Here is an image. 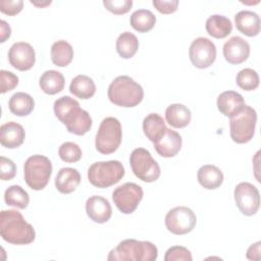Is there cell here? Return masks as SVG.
<instances>
[{"label": "cell", "instance_id": "cell-37", "mask_svg": "<svg viewBox=\"0 0 261 261\" xmlns=\"http://www.w3.org/2000/svg\"><path fill=\"white\" fill-rule=\"evenodd\" d=\"M16 174L15 163L4 156L0 157V177L2 180H10Z\"/></svg>", "mask_w": 261, "mask_h": 261}, {"label": "cell", "instance_id": "cell-31", "mask_svg": "<svg viewBox=\"0 0 261 261\" xmlns=\"http://www.w3.org/2000/svg\"><path fill=\"white\" fill-rule=\"evenodd\" d=\"M130 25L139 33H147L156 23V16L148 9H139L132 13L129 18Z\"/></svg>", "mask_w": 261, "mask_h": 261}, {"label": "cell", "instance_id": "cell-32", "mask_svg": "<svg viewBox=\"0 0 261 261\" xmlns=\"http://www.w3.org/2000/svg\"><path fill=\"white\" fill-rule=\"evenodd\" d=\"M4 200L8 206H13L18 209H25L30 202L29 194L20 186L12 185L6 189Z\"/></svg>", "mask_w": 261, "mask_h": 261}, {"label": "cell", "instance_id": "cell-15", "mask_svg": "<svg viewBox=\"0 0 261 261\" xmlns=\"http://www.w3.org/2000/svg\"><path fill=\"white\" fill-rule=\"evenodd\" d=\"M222 51L228 63L240 64L248 59L250 55V45L242 37L233 36L224 43Z\"/></svg>", "mask_w": 261, "mask_h": 261}, {"label": "cell", "instance_id": "cell-6", "mask_svg": "<svg viewBox=\"0 0 261 261\" xmlns=\"http://www.w3.org/2000/svg\"><path fill=\"white\" fill-rule=\"evenodd\" d=\"M52 164L48 157L33 155L29 157L23 166V175L27 185L35 191L43 190L50 180Z\"/></svg>", "mask_w": 261, "mask_h": 261}, {"label": "cell", "instance_id": "cell-39", "mask_svg": "<svg viewBox=\"0 0 261 261\" xmlns=\"http://www.w3.org/2000/svg\"><path fill=\"white\" fill-rule=\"evenodd\" d=\"M23 1L22 0H1L0 1V11L4 14L13 16L22 10Z\"/></svg>", "mask_w": 261, "mask_h": 261}, {"label": "cell", "instance_id": "cell-33", "mask_svg": "<svg viewBox=\"0 0 261 261\" xmlns=\"http://www.w3.org/2000/svg\"><path fill=\"white\" fill-rule=\"evenodd\" d=\"M237 85L245 91H253L259 86V75L252 68H244L240 70L236 76Z\"/></svg>", "mask_w": 261, "mask_h": 261}, {"label": "cell", "instance_id": "cell-28", "mask_svg": "<svg viewBox=\"0 0 261 261\" xmlns=\"http://www.w3.org/2000/svg\"><path fill=\"white\" fill-rule=\"evenodd\" d=\"M8 107L14 115L27 116L34 110L35 101L31 95L23 92H17L10 97Z\"/></svg>", "mask_w": 261, "mask_h": 261}, {"label": "cell", "instance_id": "cell-36", "mask_svg": "<svg viewBox=\"0 0 261 261\" xmlns=\"http://www.w3.org/2000/svg\"><path fill=\"white\" fill-rule=\"evenodd\" d=\"M103 5L110 12L120 15L128 12L133 6L132 0H104Z\"/></svg>", "mask_w": 261, "mask_h": 261}, {"label": "cell", "instance_id": "cell-9", "mask_svg": "<svg viewBox=\"0 0 261 261\" xmlns=\"http://www.w3.org/2000/svg\"><path fill=\"white\" fill-rule=\"evenodd\" d=\"M134 174L145 182H153L160 176V166L151 153L144 148H136L129 156Z\"/></svg>", "mask_w": 261, "mask_h": 261}, {"label": "cell", "instance_id": "cell-12", "mask_svg": "<svg viewBox=\"0 0 261 261\" xmlns=\"http://www.w3.org/2000/svg\"><path fill=\"white\" fill-rule=\"evenodd\" d=\"M234 201L239 210L247 216L257 213L260 207V194L258 189L247 181L240 182L234 188Z\"/></svg>", "mask_w": 261, "mask_h": 261}, {"label": "cell", "instance_id": "cell-21", "mask_svg": "<svg viewBox=\"0 0 261 261\" xmlns=\"http://www.w3.org/2000/svg\"><path fill=\"white\" fill-rule=\"evenodd\" d=\"M81 184V174L75 168L63 167L55 177V187L62 194H70Z\"/></svg>", "mask_w": 261, "mask_h": 261}, {"label": "cell", "instance_id": "cell-43", "mask_svg": "<svg viewBox=\"0 0 261 261\" xmlns=\"http://www.w3.org/2000/svg\"><path fill=\"white\" fill-rule=\"evenodd\" d=\"M31 3L37 7H46L51 4V1H44V2H37V1H31Z\"/></svg>", "mask_w": 261, "mask_h": 261}, {"label": "cell", "instance_id": "cell-14", "mask_svg": "<svg viewBox=\"0 0 261 261\" xmlns=\"http://www.w3.org/2000/svg\"><path fill=\"white\" fill-rule=\"evenodd\" d=\"M8 60L10 65L17 70L25 71L34 66L36 62V53L29 43L17 42L9 49Z\"/></svg>", "mask_w": 261, "mask_h": 261}, {"label": "cell", "instance_id": "cell-16", "mask_svg": "<svg viewBox=\"0 0 261 261\" xmlns=\"http://www.w3.org/2000/svg\"><path fill=\"white\" fill-rule=\"evenodd\" d=\"M86 212L94 222L105 223L112 215V208L108 200L95 195L88 198L86 202Z\"/></svg>", "mask_w": 261, "mask_h": 261}, {"label": "cell", "instance_id": "cell-41", "mask_svg": "<svg viewBox=\"0 0 261 261\" xmlns=\"http://www.w3.org/2000/svg\"><path fill=\"white\" fill-rule=\"evenodd\" d=\"M260 247H261V242H257L255 244H252L248 250L246 257L249 260H260L261 255H260Z\"/></svg>", "mask_w": 261, "mask_h": 261}, {"label": "cell", "instance_id": "cell-2", "mask_svg": "<svg viewBox=\"0 0 261 261\" xmlns=\"http://www.w3.org/2000/svg\"><path fill=\"white\" fill-rule=\"evenodd\" d=\"M0 234L9 244L28 245L34 242L36 231L32 224L17 210H2L0 213Z\"/></svg>", "mask_w": 261, "mask_h": 261}, {"label": "cell", "instance_id": "cell-25", "mask_svg": "<svg viewBox=\"0 0 261 261\" xmlns=\"http://www.w3.org/2000/svg\"><path fill=\"white\" fill-rule=\"evenodd\" d=\"M205 28L211 37L216 39H223L231 33L232 23L230 19L224 15L213 14L207 18Z\"/></svg>", "mask_w": 261, "mask_h": 261}, {"label": "cell", "instance_id": "cell-40", "mask_svg": "<svg viewBox=\"0 0 261 261\" xmlns=\"http://www.w3.org/2000/svg\"><path fill=\"white\" fill-rule=\"evenodd\" d=\"M154 7L163 14H169L176 11L178 6L177 0H153Z\"/></svg>", "mask_w": 261, "mask_h": 261}, {"label": "cell", "instance_id": "cell-1", "mask_svg": "<svg viewBox=\"0 0 261 261\" xmlns=\"http://www.w3.org/2000/svg\"><path fill=\"white\" fill-rule=\"evenodd\" d=\"M54 113L56 117L66 126L67 130L77 136H84L92 127L90 114L80 107L76 100L69 96L58 98L54 102Z\"/></svg>", "mask_w": 261, "mask_h": 261}, {"label": "cell", "instance_id": "cell-5", "mask_svg": "<svg viewBox=\"0 0 261 261\" xmlns=\"http://www.w3.org/2000/svg\"><path fill=\"white\" fill-rule=\"evenodd\" d=\"M124 167L118 160L99 161L88 169V179L96 188H108L117 184L124 176Z\"/></svg>", "mask_w": 261, "mask_h": 261}, {"label": "cell", "instance_id": "cell-17", "mask_svg": "<svg viewBox=\"0 0 261 261\" xmlns=\"http://www.w3.org/2000/svg\"><path fill=\"white\" fill-rule=\"evenodd\" d=\"M181 143L182 140L180 135L171 128H167L163 137L154 143V148L160 156L170 158L180 151Z\"/></svg>", "mask_w": 261, "mask_h": 261}, {"label": "cell", "instance_id": "cell-23", "mask_svg": "<svg viewBox=\"0 0 261 261\" xmlns=\"http://www.w3.org/2000/svg\"><path fill=\"white\" fill-rule=\"evenodd\" d=\"M166 129L163 117L157 113H150L143 120L144 134L153 144L163 137Z\"/></svg>", "mask_w": 261, "mask_h": 261}, {"label": "cell", "instance_id": "cell-10", "mask_svg": "<svg viewBox=\"0 0 261 261\" xmlns=\"http://www.w3.org/2000/svg\"><path fill=\"white\" fill-rule=\"evenodd\" d=\"M143 189L135 182H125L112 193V200L117 209L123 214H132L143 199Z\"/></svg>", "mask_w": 261, "mask_h": 261}, {"label": "cell", "instance_id": "cell-30", "mask_svg": "<svg viewBox=\"0 0 261 261\" xmlns=\"http://www.w3.org/2000/svg\"><path fill=\"white\" fill-rule=\"evenodd\" d=\"M138 38L130 32H123L116 40V51L124 59L132 58L138 51Z\"/></svg>", "mask_w": 261, "mask_h": 261}, {"label": "cell", "instance_id": "cell-22", "mask_svg": "<svg viewBox=\"0 0 261 261\" xmlns=\"http://www.w3.org/2000/svg\"><path fill=\"white\" fill-rule=\"evenodd\" d=\"M197 178L199 184L206 190H215L223 182V173L215 165L205 164L198 169Z\"/></svg>", "mask_w": 261, "mask_h": 261}, {"label": "cell", "instance_id": "cell-4", "mask_svg": "<svg viewBox=\"0 0 261 261\" xmlns=\"http://www.w3.org/2000/svg\"><path fill=\"white\" fill-rule=\"evenodd\" d=\"M158 257L157 247L148 241L126 239L109 252L107 260L154 261Z\"/></svg>", "mask_w": 261, "mask_h": 261}, {"label": "cell", "instance_id": "cell-11", "mask_svg": "<svg viewBox=\"0 0 261 261\" xmlns=\"http://www.w3.org/2000/svg\"><path fill=\"white\" fill-rule=\"evenodd\" d=\"M197 223L194 211L186 206L170 209L165 216V226L173 234H186L191 232Z\"/></svg>", "mask_w": 261, "mask_h": 261}, {"label": "cell", "instance_id": "cell-7", "mask_svg": "<svg viewBox=\"0 0 261 261\" xmlns=\"http://www.w3.org/2000/svg\"><path fill=\"white\" fill-rule=\"evenodd\" d=\"M256 122V110L249 105H245L237 114L230 117L229 133L232 141L238 144L250 142L255 134Z\"/></svg>", "mask_w": 261, "mask_h": 261}, {"label": "cell", "instance_id": "cell-3", "mask_svg": "<svg viewBox=\"0 0 261 261\" xmlns=\"http://www.w3.org/2000/svg\"><path fill=\"white\" fill-rule=\"evenodd\" d=\"M108 98L114 105L130 108L139 105L144 98V90L130 76L119 75L108 87Z\"/></svg>", "mask_w": 261, "mask_h": 261}, {"label": "cell", "instance_id": "cell-38", "mask_svg": "<svg viewBox=\"0 0 261 261\" xmlns=\"http://www.w3.org/2000/svg\"><path fill=\"white\" fill-rule=\"evenodd\" d=\"M0 77H1V93L2 94H5L6 92L13 90L18 85L17 75L11 71L2 69L0 71Z\"/></svg>", "mask_w": 261, "mask_h": 261}, {"label": "cell", "instance_id": "cell-29", "mask_svg": "<svg viewBox=\"0 0 261 261\" xmlns=\"http://www.w3.org/2000/svg\"><path fill=\"white\" fill-rule=\"evenodd\" d=\"M72 59L73 48L68 42L59 40L53 43L51 47V60L56 66H66L72 61Z\"/></svg>", "mask_w": 261, "mask_h": 261}, {"label": "cell", "instance_id": "cell-26", "mask_svg": "<svg viewBox=\"0 0 261 261\" xmlns=\"http://www.w3.org/2000/svg\"><path fill=\"white\" fill-rule=\"evenodd\" d=\"M69 91L76 98L87 100L95 95L96 85L90 76L86 74H79L72 79Z\"/></svg>", "mask_w": 261, "mask_h": 261}, {"label": "cell", "instance_id": "cell-19", "mask_svg": "<svg viewBox=\"0 0 261 261\" xmlns=\"http://www.w3.org/2000/svg\"><path fill=\"white\" fill-rule=\"evenodd\" d=\"M245 105L243 96L234 91H224L217 97V108L227 117L237 114Z\"/></svg>", "mask_w": 261, "mask_h": 261}, {"label": "cell", "instance_id": "cell-42", "mask_svg": "<svg viewBox=\"0 0 261 261\" xmlns=\"http://www.w3.org/2000/svg\"><path fill=\"white\" fill-rule=\"evenodd\" d=\"M11 35V29L10 25L5 21L1 20L0 21V42L4 43Z\"/></svg>", "mask_w": 261, "mask_h": 261}, {"label": "cell", "instance_id": "cell-35", "mask_svg": "<svg viewBox=\"0 0 261 261\" xmlns=\"http://www.w3.org/2000/svg\"><path fill=\"white\" fill-rule=\"evenodd\" d=\"M165 261H192L193 257L191 252L182 246H172L166 252L164 256Z\"/></svg>", "mask_w": 261, "mask_h": 261}, {"label": "cell", "instance_id": "cell-24", "mask_svg": "<svg viewBox=\"0 0 261 261\" xmlns=\"http://www.w3.org/2000/svg\"><path fill=\"white\" fill-rule=\"evenodd\" d=\"M192 118L190 109L184 104L174 103L169 105L165 110V119L169 125L175 128L187 126Z\"/></svg>", "mask_w": 261, "mask_h": 261}, {"label": "cell", "instance_id": "cell-34", "mask_svg": "<svg viewBox=\"0 0 261 261\" xmlns=\"http://www.w3.org/2000/svg\"><path fill=\"white\" fill-rule=\"evenodd\" d=\"M58 155L62 161L74 163L82 158L83 152L77 144L73 142H65L59 147Z\"/></svg>", "mask_w": 261, "mask_h": 261}, {"label": "cell", "instance_id": "cell-20", "mask_svg": "<svg viewBox=\"0 0 261 261\" xmlns=\"http://www.w3.org/2000/svg\"><path fill=\"white\" fill-rule=\"evenodd\" d=\"M237 29L248 37H255L260 32V17L256 12L241 10L234 16Z\"/></svg>", "mask_w": 261, "mask_h": 261}, {"label": "cell", "instance_id": "cell-8", "mask_svg": "<svg viewBox=\"0 0 261 261\" xmlns=\"http://www.w3.org/2000/svg\"><path fill=\"white\" fill-rule=\"evenodd\" d=\"M122 139V129L119 120L115 117H106L100 123L95 139V146L102 154L114 153Z\"/></svg>", "mask_w": 261, "mask_h": 261}, {"label": "cell", "instance_id": "cell-13", "mask_svg": "<svg viewBox=\"0 0 261 261\" xmlns=\"http://www.w3.org/2000/svg\"><path fill=\"white\" fill-rule=\"evenodd\" d=\"M190 60L197 68H207L216 59L215 44L207 38L199 37L195 39L189 49Z\"/></svg>", "mask_w": 261, "mask_h": 261}, {"label": "cell", "instance_id": "cell-18", "mask_svg": "<svg viewBox=\"0 0 261 261\" xmlns=\"http://www.w3.org/2000/svg\"><path fill=\"white\" fill-rule=\"evenodd\" d=\"M25 138L23 127L14 121H8L1 125L0 128V142L1 145L8 149L19 147Z\"/></svg>", "mask_w": 261, "mask_h": 261}, {"label": "cell", "instance_id": "cell-27", "mask_svg": "<svg viewBox=\"0 0 261 261\" xmlns=\"http://www.w3.org/2000/svg\"><path fill=\"white\" fill-rule=\"evenodd\" d=\"M64 76L57 70H46L40 77L39 85L41 90L48 95H55L64 88Z\"/></svg>", "mask_w": 261, "mask_h": 261}]
</instances>
